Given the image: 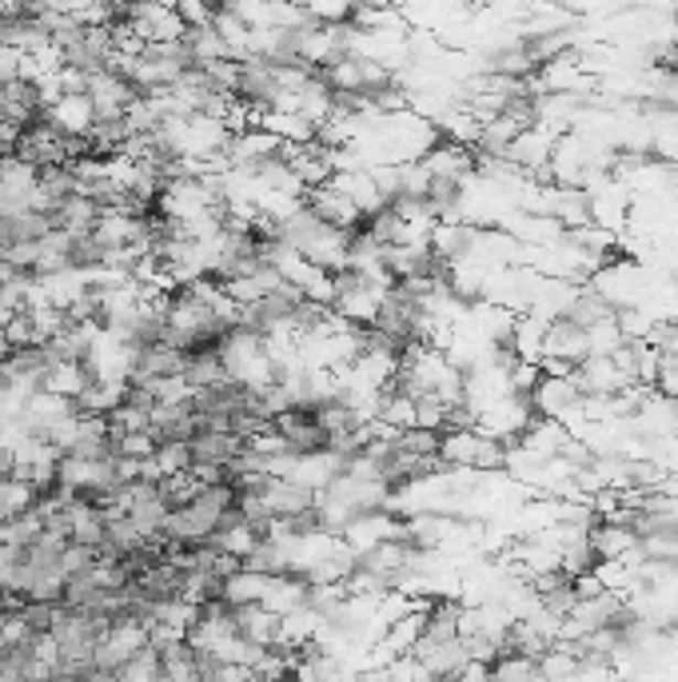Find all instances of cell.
<instances>
[{
  "mask_svg": "<svg viewBox=\"0 0 678 682\" xmlns=\"http://www.w3.org/2000/svg\"><path fill=\"white\" fill-rule=\"evenodd\" d=\"M555 140H559V132H551L547 125H531V128H523L519 137L507 144V156H512L523 172H547Z\"/></svg>",
  "mask_w": 678,
  "mask_h": 682,
  "instance_id": "7",
  "label": "cell"
},
{
  "mask_svg": "<svg viewBox=\"0 0 678 682\" xmlns=\"http://www.w3.org/2000/svg\"><path fill=\"white\" fill-rule=\"evenodd\" d=\"M527 399H531L535 415H551V420H559L567 408H574V403L583 399V391H579V383H574L571 376H539V383H535Z\"/></svg>",
  "mask_w": 678,
  "mask_h": 682,
  "instance_id": "8",
  "label": "cell"
},
{
  "mask_svg": "<svg viewBox=\"0 0 678 682\" xmlns=\"http://www.w3.org/2000/svg\"><path fill=\"white\" fill-rule=\"evenodd\" d=\"M271 427L280 431L283 443H288V452L295 455H312V452H327L332 447V431L324 427V420L308 408H283Z\"/></svg>",
  "mask_w": 678,
  "mask_h": 682,
  "instance_id": "1",
  "label": "cell"
},
{
  "mask_svg": "<svg viewBox=\"0 0 678 682\" xmlns=\"http://www.w3.org/2000/svg\"><path fill=\"white\" fill-rule=\"evenodd\" d=\"M12 17H21V4L17 0H0V21H12Z\"/></svg>",
  "mask_w": 678,
  "mask_h": 682,
  "instance_id": "23",
  "label": "cell"
},
{
  "mask_svg": "<svg viewBox=\"0 0 678 682\" xmlns=\"http://www.w3.org/2000/svg\"><path fill=\"white\" fill-rule=\"evenodd\" d=\"M623 327H618V320L611 315V320H599V324L586 327V351L591 356H611L618 344H623Z\"/></svg>",
  "mask_w": 678,
  "mask_h": 682,
  "instance_id": "19",
  "label": "cell"
},
{
  "mask_svg": "<svg viewBox=\"0 0 678 682\" xmlns=\"http://www.w3.org/2000/svg\"><path fill=\"white\" fill-rule=\"evenodd\" d=\"M300 199H303V208L312 212V216H320V220L332 224V228H340V231H347L352 224H359V216H364V212L355 208L344 192L335 188L332 180H327V184H315V188H303Z\"/></svg>",
  "mask_w": 678,
  "mask_h": 682,
  "instance_id": "3",
  "label": "cell"
},
{
  "mask_svg": "<svg viewBox=\"0 0 678 682\" xmlns=\"http://www.w3.org/2000/svg\"><path fill=\"white\" fill-rule=\"evenodd\" d=\"M184 383H189L192 391L196 388H212V383H224L228 379V371H224V359H219L216 347H200V351H189L184 356Z\"/></svg>",
  "mask_w": 678,
  "mask_h": 682,
  "instance_id": "13",
  "label": "cell"
},
{
  "mask_svg": "<svg viewBox=\"0 0 678 682\" xmlns=\"http://www.w3.org/2000/svg\"><path fill=\"white\" fill-rule=\"evenodd\" d=\"M49 100L41 93V80H29V76H9L0 80V120H9L17 128H29L32 120L49 116Z\"/></svg>",
  "mask_w": 678,
  "mask_h": 682,
  "instance_id": "2",
  "label": "cell"
},
{
  "mask_svg": "<svg viewBox=\"0 0 678 682\" xmlns=\"http://www.w3.org/2000/svg\"><path fill=\"white\" fill-rule=\"evenodd\" d=\"M176 12L184 17V24H208L212 21V4H204V0H176Z\"/></svg>",
  "mask_w": 678,
  "mask_h": 682,
  "instance_id": "21",
  "label": "cell"
},
{
  "mask_svg": "<svg viewBox=\"0 0 678 682\" xmlns=\"http://www.w3.org/2000/svg\"><path fill=\"white\" fill-rule=\"evenodd\" d=\"M148 459H152L160 479H164V475H176V472H189L192 467L189 443H157V452L148 455Z\"/></svg>",
  "mask_w": 678,
  "mask_h": 682,
  "instance_id": "20",
  "label": "cell"
},
{
  "mask_svg": "<svg viewBox=\"0 0 678 682\" xmlns=\"http://www.w3.org/2000/svg\"><path fill=\"white\" fill-rule=\"evenodd\" d=\"M0 44H9L17 53H41L53 44L49 36V24L32 21V17H12V21H0Z\"/></svg>",
  "mask_w": 678,
  "mask_h": 682,
  "instance_id": "12",
  "label": "cell"
},
{
  "mask_svg": "<svg viewBox=\"0 0 678 682\" xmlns=\"http://www.w3.org/2000/svg\"><path fill=\"white\" fill-rule=\"evenodd\" d=\"M49 116H53L61 128H68V132H88L96 120L93 100H88V96H61V100L49 108Z\"/></svg>",
  "mask_w": 678,
  "mask_h": 682,
  "instance_id": "15",
  "label": "cell"
},
{
  "mask_svg": "<svg viewBox=\"0 0 678 682\" xmlns=\"http://www.w3.org/2000/svg\"><path fill=\"white\" fill-rule=\"evenodd\" d=\"M483 447V435L475 431V423L467 427H448L439 435V459L448 467H475V455Z\"/></svg>",
  "mask_w": 678,
  "mask_h": 682,
  "instance_id": "11",
  "label": "cell"
},
{
  "mask_svg": "<svg viewBox=\"0 0 678 682\" xmlns=\"http://www.w3.org/2000/svg\"><path fill=\"white\" fill-rule=\"evenodd\" d=\"M244 447V435L232 427H196V435L189 440L192 467H224L232 455Z\"/></svg>",
  "mask_w": 678,
  "mask_h": 682,
  "instance_id": "4",
  "label": "cell"
},
{
  "mask_svg": "<svg viewBox=\"0 0 678 682\" xmlns=\"http://www.w3.org/2000/svg\"><path fill=\"white\" fill-rule=\"evenodd\" d=\"M120 679H136V682L164 679V671H160V647H157V642H144V647H140V651H136L132 659L125 662Z\"/></svg>",
  "mask_w": 678,
  "mask_h": 682,
  "instance_id": "18",
  "label": "cell"
},
{
  "mask_svg": "<svg viewBox=\"0 0 678 682\" xmlns=\"http://www.w3.org/2000/svg\"><path fill=\"white\" fill-rule=\"evenodd\" d=\"M542 356H555V359H567V364H579L586 359V327L574 324L571 315H559L547 324V336H542Z\"/></svg>",
  "mask_w": 678,
  "mask_h": 682,
  "instance_id": "9",
  "label": "cell"
},
{
  "mask_svg": "<svg viewBox=\"0 0 678 682\" xmlns=\"http://www.w3.org/2000/svg\"><path fill=\"white\" fill-rule=\"evenodd\" d=\"M204 4H212V9H216V4H224V0H204Z\"/></svg>",
  "mask_w": 678,
  "mask_h": 682,
  "instance_id": "24",
  "label": "cell"
},
{
  "mask_svg": "<svg viewBox=\"0 0 678 682\" xmlns=\"http://www.w3.org/2000/svg\"><path fill=\"white\" fill-rule=\"evenodd\" d=\"M571 379L579 383V391L583 396H615V391H623L631 379L623 376V368H618L611 356H586L574 364Z\"/></svg>",
  "mask_w": 678,
  "mask_h": 682,
  "instance_id": "6",
  "label": "cell"
},
{
  "mask_svg": "<svg viewBox=\"0 0 678 682\" xmlns=\"http://www.w3.org/2000/svg\"><path fill=\"white\" fill-rule=\"evenodd\" d=\"M271 587H276V575L240 567V571H232V575L224 578L219 598H228L232 607H244V603H263V598L271 595Z\"/></svg>",
  "mask_w": 678,
  "mask_h": 682,
  "instance_id": "10",
  "label": "cell"
},
{
  "mask_svg": "<svg viewBox=\"0 0 678 682\" xmlns=\"http://www.w3.org/2000/svg\"><path fill=\"white\" fill-rule=\"evenodd\" d=\"M36 184L49 199H68L80 192V176H76V164H49V169H36Z\"/></svg>",
  "mask_w": 678,
  "mask_h": 682,
  "instance_id": "16",
  "label": "cell"
},
{
  "mask_svg": "<svg viewBox=\"0 0 678 682\" xmlns=\"http://www.w3.org/2000/svg\"><path fill=\"white\" fill-rule=\"evenodd\" d=\"M184 44H189L192 56H196L200 64L228 56V44H224V36H219L212 21L208 24H189V32H184Z\"/></svg>",
  "mask_w": 678,
  "mask_h": 682,
  "instance_id": "17",
  "label": "cell"
},
{
  "mask_svg": "<svg viewBox=\"0 0 678 682\" xmlns=\"http://www.w3.org/2000/svg\"><path fill=\"white\" fill-rule=\"evenodd\" d=\"M200 420H196V403H192V396L176 399V403H157L152 408V435H157V443H189L192 435H196Z\"/></svg>",
  "mask_w": 678,
  "mask_h": 682,
  "instance_id": "5",
  "label": "cell"
},
{
  "mask_svg": "<svg viewBox=\"0 0 678 682\" xmlns=\"http://www.w3.org/2000/svg\"><path fill=\"white\" fill-rule=\"evenodd\" d=\"M12 472H17V463H12V455L4 452V447H0V484H4V479H9Z\"/></svg>",
  "mask_w": 678,
  "mask_h": 682,
  "instance_id": "22",
  "label": "cell"
},
{
  "mask_svg": "<svg viewBox=\"0 0 678 682\" xmlns=\"http://www.w3.org/2000/svg\"><path fill=\"white\" fill-rule=\"evenodd\" d=\"M160 671L164 679H196V647L189 639H168L160 642Z\"/></svg>",
  "mask_w": 678,
  "mask_h": 682,
  "instance_id": "14",
  "label": "cell"
}]
</instances>
